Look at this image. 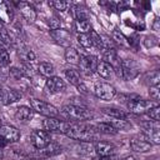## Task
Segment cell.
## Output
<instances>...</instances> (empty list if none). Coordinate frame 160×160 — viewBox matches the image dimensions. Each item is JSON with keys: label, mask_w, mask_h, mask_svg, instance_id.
Segmentation results:
<instances>
[{"label": "cell", "mask_w": 160, "mask_h": 160, "mask_svg": "<svg viewBox=\"0 0 160 160\" xmlns=\"http://www.w3.org/2000/svg\"><path fill=\"white\" fill-rule=\"evenodd\" d=\"M98 130L95 126L85 124L82 121H69L65 135L70 139L79 140L82 142H90L98 139Z\"/></svg>", "instance_id": "1"}, {"label": "cell", "mask_w": 160, "mask_h": 160, "mask_svg": "<svg viewBox=\"0 0 160 160\" xmlns=\"http://www.w3.org/2000/svg\"><path fill=\"white\" fill-rule=\"evenodd\" d=\"M64 118H66L70 121H82L88 120L92 116L91 111L84 106V105H75V104H68L64 105L60 110Z\"/></svg>", "instance_id": "2"}, {"label": "cell", "mask_w": 160, "mask_h": 160, "mask_svg": "<svg viewBox=\"0 0 160 160\" xmlns=\"http://www.w3.org/2000/svg\"><path fill=\"white\" fill-rule=\"evenodd\" d=\"M126 105H128V109L130 110V112L141 115V114H146L151 108L156 106L158 102H155L152 100H146V99H140L138 96H134L132 99L130 98V100L128 101Z\"/></svg>", "instance_id": "3"}, {"label": "cell", "mask_w": 160, "mask_h": 160, "mask_svg": "<svg viewBox=\"0 0 160 160\" xmlns=\"http://www.w3.org/2000/svg\"><path fill=\"white\" fill-rule=\"evenodd\" d=\"M30 105L31 109L46 118H58L59 115V110L51 105L50 102H46L44 100H39V99H31L30 100Z\"/></svg>", "instance_id": "4"}, {"label": "cell", "mask_w": 160, "mask_h": 160, "mask_svg": "<svg viewBox=\"0 0 160 160\" xmlns=\"http://www.w3.org/2000/svg\"><path fill=\"white\" fill-rule=\"evenodd\" d=\"M50 141H51V136H50V132H48L46 130L36 129V130H32L30 134V142L38 150L44 149Z\"/></svg>", "instance_id": "5"}, {"label": "cell", "mask_w": 160, "mask_h": 160, "mask_svg": "<svg viewBox=\"0 0 160 160\" xmlns=\"http://www.w3.org/2000/svg\"><path fill=\"white\" fill-rule=\"evenodd\" d=\"M94 94L96 95V98H99L101 100L109 101V100L114 99V96L116 95V90H115V88L111 84L100 81V82H96L95 84Z\"/></svg>", "instance_id": "6"}, {"label": "cell", "mask_w": 160, "mask_h": 160, "mask_svg": "<svg viewBox=\"0 0 160 160\" xmlns=\"http://www.w3.org/2000/svg\"><path fill=\"white\" fill-rule=\"evenodd\" d=\"M151 146L152 144L148 140V138L142 132L136 134L130 139V148L135 152H146L151 149Z\"/></svg>", "instance_id": "7"}, {"label": "cell", "mask_w": 160, "mask_h": 160, "mask_svg": "<svg viewBox=\"0 0 160 160\" xmlns=\"http://www.w3.org/2000/svg\"><path fill=\"white\" fill-rule=\"evenodd\" d=\"M68 122L69 121H62L59 120L58 118H46L42 122L44 129L48 132H60V134H65L66 128H68Z\"/></svg>", "instance_id": "8"}, {"label": "cell", "mask_w": 160, "mask_h": 160, "mask_svg": "<svg viewBox=\"0 0 160 160\" xmlns=\"http://www.w3.org/2000/svg\"><path fill=\"white\" fill-rule=\"evenodd\" d=\"M0 138L5 142H16L20 140V131L9 124H1L0 125Z\"/></svg>", "instance_id": "9"}, {"label": "cell", "mask_w": 160, "mask_h": 160, "mask_svg": "<svg viewBox=\"0 0 160 160\" xmlns=\"http://www.w3.org/2000/svg\"><path fill=\"white\" fill-rule=\"evenodd\" d=\"M44 88L48 94H58L66 89V82L59 76H51L45 80Z\"/></svg>", "instance_id": "10"}, {"label": "cell", "mask_w": 160, "mask_h": 160, "mask_svg": "<svg viewBox=\"0 0 160 160\" xmlns=\"http://www.w3.org/2000/svg\"><path fill=\"white\" fill-rule=\"evenodd\" d=\"M142 134L148 138V140L151 144L159 145L160 144V135H159V125L158 121H149L144 124V131Z\"/></svg>", "instance_id": "11"}, {"label": "cell", "mask_w": 160, "mask_h": 160, "mask_svg": "<svg viewBox=\"0 0 160 160\" xmlns=\"http://www.w3.org/2000/svg\"><path fill=\"white\" fill-rule=\"evenodd\" d=\"M98 62L99 61H98V59L94 55H85V56H81L79 66H80V70L85 75H91L92 72L96 71Z\"/></svg>", "instance_id": "12"}, {"label": "cell", "mask_w": 160, "mask_h": 160, "mask_svg": "<svg viewBox=\"0 0 160 160\" xmlns=\"http://www.w3.org/2000/svg\"><path fill=\"white\" fill-rule=\"evenodd\" d=\"M120 69H121V75H122L124 79H132L139 72L138 64L131 59H126V60L121 61L120 62Z\"/></svg>", "instance_id": "13"}, {"label": "cell", "mask_w": 160, "mask_h": 160, "mask_svg": "<svg viewBox=\"0 0 160 160\" xmlns=\"http://www.w3.org/2000/svg\"><path fill=\"white\" fill-rule=\"evenodd\" d=\"M18 9L21 14V16L28 21V22H34L36 20V10L35 8L30 4V2H26V1H20L18 2Z\"/></svg>", "instance_id": "14"}, {"label": "cell", "mask_w": 160, "mask_h": 160, "mask_svg": "<svg viewBox=\"0 0 160 160\" xmlns=\"http://www.w3.org/2000/svg\"><path fill=\"white\" fill-rule=\"evenodd\" d=\"M50 35L51 38L60 45L62 46H66L69 48L70 44H71V35L68 30L65 29H56V30H51L50 31Z\"/></svg>", "instance_id": "15"}, {"label": "cell", "mask_w": 160, "mask_h": 160, "mask_svg": "<svg viewBox=\"0 0 160 160\" xmlns=\"http://www.w3.org/2000/svg\"><path fill=\"white\" fill-rule=\"evenodd\" d=\"M21 99V94L15 89H1L0 90V102L9 105L16 102Z\"/></svg>", "instance_id": "16"}, {"label": "cell", "mask_w": 160, "mask_h": 160, "mask_svg": "<svg viewBox=\"0 0 160 160\" xmlns=\"http://www.w3.org/2000/svg\"><path fill=\"white\" fill-rule=\"evenodd\" d=\"M116 148L114 144L109 141H96L94 145V151L98 154V156H110L114 155Z\"/></svg>", "instance_id": "17"}, {"label": "cell", "mask_w": 160, "mask_h": 160, "mask_svg": "<svg viewBox=\"0 0 160 160\" xmlns=\"http://www.w3.org/2000/svg\"><path fill=\"white\" fill-rule=\"evenodd\" d=\"M14 19V10L10 2L0 0V22L2 24H10Z\"/></svg>", "instance_id": "18"}, {"label": "cell", "mask_w": 160, "mask_h": 160, "mask_svg": "<svg viewBox=\"0 0 160 160\" xmlns=\"http://www.w3.org/2000/svg\"><path fill=\"white\" fill-rule=\"evenodd\" d=\"M96 72H98V75H99L100 78H102V79H105V80H110V79H112L114 75H115L114 68H112L109 62H106V61H99V62H98Z\"/></svg>", "instance_id": "19"}, {"label": "cell", "mask_w": 160, "mask_h": 160, "mask_svg": "<svg viewBox=\"0 0 160 160\" xmlns=\"http://www.w3.org/2000/svg\"><path fill=\"white\" fill-rule=\"evenodd\" d=\"M34 110L31 109V106H26V105H21L16 109L15 111V118L19 121H30L34 118Z\"/></svg>", "instance_id": "20"}, {"label": "cell", "mask_w": 160, "mask_h": 160, "mask_svg": "<svg viewBox=\"0 0 160 160\" xmlns=\"http://www.w3.org/2000/svg\"><path fill=\"white\" fill-rule=\"evenodd\" d=\"M64 56H65V61L71 65H79L80 59H81V55L79 54V51L72 46H69L65 49Z\"/></svg>", "instance_id": "21"}, {"label": "cell", "mask_w": 160, "mask_h": 160, "mask_svg": "<svg viewBox=\"0 0 160 160\" xmlns=\"http://www.w3.org/2000/svg\"><path fill=\"white\" fill-rule=\"evenodd\" d=\"M101 112L105 114L106 116L111 118V119H124V120H126L128 116H129V112H126L121 109H118V108H102Z\"/></svg>", "instance_id": "22"}, {"label": "cell", "mask_w": 160, "mask_h": 160, "mask_svg": "<svg viewBox=\"0 0 160 160\" xmlns=\"http://www.w3.org/2000/svg\"><path fill=\"white\" fill-rule=\"evenodd\" d=\"M60 152H61V146L58 142H54V141H50L44 149H40V154L42 156H48V158L55 156Z\"/></svg>", "instance_id": "23"}, {"label": "cell", "mask_w": 160, "mask_h": 160, "mask_svg": "<svg viewBox=\"0 0 160 160\" xmlns=\"http://www.w3.org/2000/svg\"><path fill=\"white\" fill-rule=\"evenodd\" d=\"M38 72L44 76V78H51L54 76V72H55V68L51 62H48V61H41L39 65H38Z\"/></svg>", "instance_id": "24"}, {"label": "cell", "mask_w": 160, "mask_h": 160, "mask_svg": "<svg viewBox=\"0 0 160 160\" xmlns=\"http://www.w3.org/2000/svg\"><path fill=\"white\" fill-rule=\"evenodd\" d=\"M64 75H65L66 80H68L71 85L78 86V85H80V84L82 82V81H81V76H80V72H79L78 70H75V69H65Z\"/></svg>", "instance_id": "25"}, {"label": "cell", "mask_w": 160, "mask_h": 160, "mask_svg": "<svg viewBox=\"0 0 160 160\" xmlns=\"http://www.w3.org/2000/svg\"><path fill=\"white\" fill-rule=\"evenodd\" d=\"M95 129L98 130L99 134H105V135H115L118 132V130L110 122H98L95 125Z\"/></svg>", "instance_id": "26"}, {"label": "cell", "mask_w": 160, "mask_h": 160, "mask_svg": "<svg viewBox=\"0 0 160 160\" xmlns=\"http://www.w3.org/2000/svg\"><path fill=\"white\" fill-rule=\"evenodd\" d=\"M75 30L78 34H89L91 31V24L88 19H81L75 21Z\"/></svg>", "instance_id": "27"}, {"label": "cell", "mask_w": 160, "mask_h": 160, "mask_svg": "<svg viewBox=\"0 0 160 160\" xmlns=\"http://www.w3.org/2000/svg\"><path fill=\"white\" fill-rule=\"evenodd\" d=\"M91 32V31H90ZM78 34V42L84 48V49H91L94 46V40L91 34Z\"/></svg>", "instance_id": "28"}, {"label": "cell", "mask_w": 160, "mask_h": 160, "mask_svg": "<svg viewBox=\"0 0 160 160\" xmlns=\"http://www.w3.org/2000/svg\"><path fill=\"white\" fill-rule=\"evenodd\" d=\"M118 131L119 130H128L131 128V124L128 121V120H124V119H112L111 121H109Z\"/></svg>", "instance_id": "29"}, {"label": "cell", "mask_w": 160, "mask_h": 160, "mask_svg": "<svg viewBox=\"0 0 160 160\" xmlns=\"http://www.w3.org/2000/svg\"><path fill=\"white\" fill-rule=\"evenodd\" d=\"M56 11H60V12H64L68 10V8L70 6V2L69 1H61V0H55V1H50L49 2Z\"/></svg>", "instance_id": "30"}, {"label": "cell", "mask_w": 160, "mask_h": 160, "mask_svg": "<svg viewBox=\"0 0 160 160\" xmlns=\"http://www.w3.org/2000/svg\"><path fill=\"white\" fill-rule=\"evenodd\" d=\"M20 56L24 61V64H32L35 61V54L31 50H24L20 52Z\"/></svg>", "instance_id": "31"}, {"label": "cell", "mask_w": 160, "mask_h": 160, "mask_svg": "<svg viewBox=\"0 0 160 160\" xmlns=\"http://www.w3.org/2000/svg\"><path fill=\"white\" fill-rule=\"evenodd\" d=\"M146 79H148V82H149L150 86H152V85H159V81H160V74H159L158 70L150 71V74H148Z\"/></svg>", "instance_id": "32"}, {"label": "cell", "mask_w": 160, "mask_h": 160, "mask_svg": "<svg viewBox=\"0 0 160 160\" xmlns=\"http://www.w3.org/2000/svg\"><path fill=\"white\" fill-rule=\"evenodd\" d=\"M149 95H150V98L152 99V101L158 102L159 99H160V88H159V85L149 86Z\"/></svg>", "instance_id": "33"}, {"label": "cell", "mask_w": 160, "mask_h": 160, "mask_svg": "<svg viewBox=\"0 0 160 160\" xmlns=\"http://www.w3.org/2000/svg\"><path fill=\"white\" fill-rule=\"evenodd\" d=\"M146 114L151 119V121H158L159 122V120H160V108H159V105L151 108Z\"/></svg>", "instance_id": "34"}, {"label": "cell", "mask_w": 160, "mask_h": 160, "mask_svg": "<svg viewBox=\"0 0 160 160\" xmlns=\"http://www.w3.org/2000/svg\"><path fill=\"white\" fill-rule=\"evenodd\" d=\"M9 62H10L9 52L4 48H0V65H8Z\"/></svg>", "instance_id": "35"}, {"label": "cell", "mask_w": 160, "mask_h": 160, "mask_svg": "<svg viewBox=\"0 0 160 160\" xmlns=\"http://www.w3.org/2000/svg\"><path fill=\"white\" fill-rule=\"evenodd\" d=\"M10 76L12 78V79H15V80H20V78L21 76H24V74H22V71L20 70V69H18V68H15V66H12L11 69H10Z\"/></svg>", "instance_id": "36"}, {"label": "cell", "mask_w": 160, "mask_h": 160, "mask_svg": "<svg viewBox=\"0 0 160 160\" xmlns=\"http://www.w3.org/2000/svg\"><path fill=\"white\" fill-rule=\"evenodd\" d=\"M112 39L115 40V41H118V42H120V44H126V41H125V38L119 32V31H114L112 32Z\"/></svg>", "instance_id": "37"}, {"label": "cell", "mask_w": 160, "mask_h": 160, "mask_svg": "<svg viewBox=\"0 0 160 160\" xmlns=\"http://www.w3.org/2000/svg\"><path fill=\"white\" fill-rule=\"evenodd\" d=\"M49 25H50V29H51V30L60 29V20H59L58 18H52V19L49 21Z\"/></svg>", "instance_id": "38"}, {"label": "cell", "mask_w": 160, "mask_h": 160, "mask_svg": "<svg viewBox=\"0 0 160 160\" xmlns=\"http://www.w3.org/2000/svg\"><path fill=\"white\" fill-rule=\"evenodd\" d=\"M92 160H118L114 155H110V156H98V158H94Z\"/></svg>", "instance_id": "39"}, {"label": "cell", "mask_w": 160, "mask_h": 160, "mask_svg": "<svg viewBox=\"0 0 160 160\" xmlns=\"http://www.w3.org/2000/svg\"><path fill=\"white\" fill-rule=\"evenodd\" d=\"M120 160H136V159H135V156H132V155H126V156H124V158L120 159Z\"/></svg>", "instance_id": "40"}, {"label": "cell", "mask_w": 160, "mask_h": 160, "mask_svg": "<svg viewBox=\"0 0 160 160\" xmlns=\"http://www.w3.org/2000/svg\"><path fill=\"white\" fill-rule=\"evenodd\" d=\"M32 160H36V159H32Z\"/></svg>", "instance_id": "41"}, {"label": "cell", "mask_w": 160, "mask_h": 160, "mask_svg": "<svg viewBox=\"0 0 160 160\" xmlns=\"http://www.w3.org/2000/svg\"><path fill=\"white\" fill-rule=\"evenodd\" d=\"M0 90H1V88H0Z\"/></svg>", "instance_id": "42"}]
</instances>
